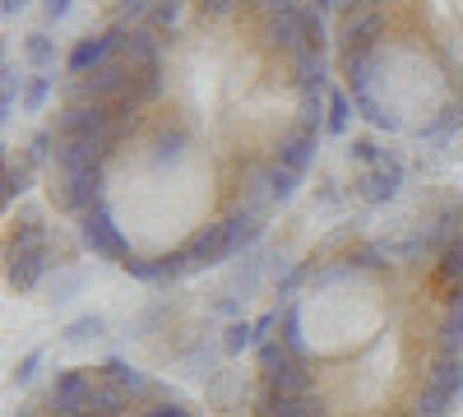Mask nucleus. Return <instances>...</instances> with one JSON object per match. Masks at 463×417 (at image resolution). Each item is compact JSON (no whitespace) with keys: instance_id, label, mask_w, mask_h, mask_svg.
<instances>
[{"instance_id":"6","label":"nucleus","mask_w":463,"mask_h":417,"mask_svg":"<svg viewBox=\"0 0 463 417\" xmlns=\"http://www.w3.org/2000/svg\"><path fill=\"white\" fill-rule=\"evenodd\" d=\"M384 366H394V334H380L375 344L357 357L353 375H347V394L357 399H375L380 385H384Z\"/></svg>"},{"instance_id":"7","label":"nucleus","mask_w":463,"mask_h":417,"mask_svg":"<svg viewBox=\"0 0 463 417\" xmlns=\"http://www.w3.org/2000/svg\"><path fill=\"white\" fill-rule=\"evenodd\" d=\"M241 191H237V209L255 213V218H269L283 200H279V185H274V163H246L241 167Z\"/></svg>"},{"instance_id":"39","label":"nucleus","mask_w":463,"mask_h":417,"mask_svg":"<svg viewBox=\"0 0 463 417\" xmlns=\"http://www.w3.org/2000/svg\"><path fill=\"white\" fill-rule=\"evenodd\" d=\"M33 5V0H5V19H14V14H24Z\"/></svg>"},{"instance_id":"36","label":"nucleus","mask_w":463,"mask_h":417,"mask_svg":"<svg viewBox=\"0 0 463 417\" xmlns=\"http://www.w3.org/2000/svg\"><path fill=\"white\" fill-rule=\"evenodd\" d=\"M274 185H279V200H283V204H288V200H292V195H297V185H301V176H297V172H288V167H279V163H274Z\"/></svg>"},{"instance_id":"34","label":"nucleus","mask_w":463,"mask_h":417,"mask_svg":"<svg viewBox=\"0 0 463 417\" xmlns=\"http://www.w3.org/2000/svg\"><path fill=\"white\" fill-rule=\"evenodd\" d=\"M43 357H47L43 348H33V353L14 366V385H33V381H37V366H43Z\"/></svg>"},{"instance_id":"12","label":"nucleus","mask_w":463,"mask_h":417,"mask_svg":"<svg viewBox=\"0 0 463 417\" xmlns=\"http://www.w3.org/2000/svg\"><path fill=\"white\" fill-rule=\"evenodd\" d=\"M139 403L121 390V385H116V381H107V375L98 371V381H93V394H89V417H130Z\"/></svg>"},{"instance_id":"15","label":"nucleus","mask_w":463,"mask_h":417,"mask_svg":"<svg viewBox=\"0 0 463 417\" xmlns=\"http://www.w3.org/2000/svg\"><path fill=\"white\" fill-rule=\"evenodd\" d=\"M431 344H436V353H454V357H463V297L445 301V316L436 320Z\"/></svg>"},{"instance_id":"20","label":"nucleus","mask_w":463,"mask_h":417,"mask_svg":"<svg viewBox=\"0 0 463 417\" xmlns=\"http://www.w3.org/2000/svg\"><path fill=\"white\" fill-rule=\"evenodd\" d=\"M458 126H463V102H449V107H440V111H436V117H431L427 126H417V139L440 144V139H449Z\"/></svg>"},{"instance_id":"4","label":"nucleus","mask_w":463,"mask_h":417,"mask_svg":"<svg viewBox=\"0 0 463 417\" xmlns=\"http://www.w3.org/2000/svg\"><path fill=\"white\" fill-rule=\"evenodd\" d=\"M172 260H176L181 279L200 274V270H213V264H227V227L222 223H204L181 251H172Z\"/></svg>"},{"instance_id":"28","label":"nucleus","mask_w":463,"mask_h":417,"mask_svg":"<svg viewBox=\"0 0 463 417\" xmlns=\"http://www.w3.org/2000/svg\"><path fill=\"white\" fill-rule=\"evenodd\" d=\"M347 121H353V98L347 93H329V121H325V130L329 135H347Z\"/></svg>"},{"instance_id":"26","label":"nucleus","mask_w":463,"mask_h":417,"mask_svg":"<svg viewBox=\"0 0 463 417\" xmlns=\"http://www.w3.org/2000/svg\"><path fill=\"white\" fill-rule=\"evenodd\" d=\"M246 348H255V320H227V329H222V353H227V357H241Z\"/></svg>"},{"instance_id":"16","label":"nucleus","mask_w":463,"mask_h":417,"mask_svg":"<svg viewBox=\"0 0 463 417\" xmlns=\"http://www.w3.org/2000/svg\"><path fill=\"white\" fill-rule=\"evenodd\" d=\"M98 371L107 375V381H116V385H121V390H126V394H130L135 403L153 394V381H148V375H144L139 366H130L126 357H107V362H102Z\"/></svg>"},{"instance_id":"19","label":"nucleus","mask_w":463,"mask_h":417,"mask_svg":"<svg viewBox=\"0 0 463 417\" xmlns=\"http://www.w3.org/2000/svg\"><path fill=\"white\" fill-rule=\"evenodd\" d=\"M264 412L274 417H325V399L311 394H292V399H264Z\"/></svg>"},{"instance_id":"31","label":"nucleus","mask_w":463,"mask_h":417,"mask_svg":"<svg viewBox=\"0 0 463 417\" xmlns=\"http://www.w3.org/2000/svg\"><path fill=\"white\" fill-rule=\"evenodd\" d=\"M84 270H61L56 279H52V301H70V297H80L84 292Z\"/></svg>"},{"instance_id":"45","label":"nucleus","mask_w":463,"mask_h":417,"mask_svg":"<svg viewBox=\"0 0 463 417\" xmlns=\"http://www.w3.org/2000/svg\"><path fill=\"white\" fill-rule=\"evenodd\" d=\"M185 5H190V0H185Z\"/></svg>"},{"instance_id":"1","label":"nucleus","mask_w":463,"mask_h":417,"mask_svg":"<svg viewBox=\"0 0 463 417\" xmlns=\"http://www.w3.org/2000/svg\"><path fill=\"white\" fill-rule=\"evenodd\" d=\"M52 270V242H47V227L37 213H24L19 227L10 232L5 246V283L14 292H37Z\"/></svg>"},{"instance_id":"40","label":"nucleus","mask_w":463,"mask_h":417,"mask_svg":"<svg viewBox=\"0 0 463 417\" xmlns=\"http://www.w3.org/2000/svg\"><path fill=\"white\" fill-rule=\"evenodd\" d=\"M338 5H343V14H347V10H366V5H375V0H338Z\"/></svg>"},{"instance_id":"24","label":"nucleus","mask_w":463,"mask_h":417,"mask_svg":"<svg viewBox=\"0 0 463 417\" xmlns=\"http://www.w3.org/2000/svg\"><path fill=\"white\" fill-rule=\"evenodd\" d=\"M181 19H185V0H153L144 28H153V33H176Z\"/></svg>"},{"instance_id":"43","label":"nucleus","mask_w":463,"mask_h":417,"mask_svg":"<svg viewBox=\"0 0 463 417\" xmlns=\"http://www.w3.org/2000/svg\"><path fill=\"white\" fill-rule=\"evenodd\" d=\"M260 417H274V412H260Z\"/></svg>"},{"instance_id":"9","label":"nucleus","mask_w":463,"mask_h":417,"mask_svg":"<svg viewBox=\"0 0 463 417\" xmlns=\"http://www.w3.org/2000/svg\"><path fill=\"white\" fill-rule=\"evenodd\" d=\"M403 181H408V167H403L399 154H390L380 167H371V172L357 176V195H362L366 204H390V200L403 191Z\"/></svg>"},{"instance_id":"38","label":"nucleus","mask_w":463,"mask_h":417,"mask_svg":"<svg viewBox=\"0 0 463 417\" xmlns=\"http://www.w3.org/2000/svg\"><path fill=\"white\" fill-rule=\"evenodd\" d=\"M153 417H190V408H181V403H158V408H148Z\"/></svg>"},{"instance_id":"42","label":"nucleus","mask_w":463,"mask_h":417,"mask_svg":"<svg viewBox=\"0 0 463 417\" xmlns=\"http://www.w3.org/2000/svg\"><path fill=\"white\" fill-rule=\"evenodd\" d=\"M130 417H153V412H130Z\"/></svg>"},{"instance_id":"44","label":"nucleus","mask_w":463,"mask_h":417,"mask_svg":"<svg viewBox=\"0 0 463 417\" xmlns=\"http://www.w3.org/2000/svg\"><path fill=\"white\" fill-rule=\"evenodd\" d=\"M399 417H412V412H399Z\"/></svg>"},{"instance_id":"8","label":"nucleus","mask_w":463,"mask_h":417,"mask_svg":"<svg viewBox=\"0 0 463 417\" xmlns=\"http://www.w3.org/2000/svg\"><path fill=\"white\" fill-rule=\"evenodd\" d=\"M93 381H98V375H93L89 366H65V371H56V381H52V412H56V417L84 412V408H89V394H93Z\"/></svg>"},{"instance_id":"5","label":"nucleus","mask_w":463,"mask_h":417,"mask_svg":"<svg viewBox=\"0 0 463 417\" xmlns=\"http://www.w3.org/2000/svg\"><path fill=\"white\" fill-rule=\"evenodd\" d=\"M121 43H126V28H107V33H89V37H80L74 43V52L65 56V70L74 74V80H89L93 70H102L107 61H116L121 56Z\"/></svg>"},{"instance_id":"29","label":"nucleus","mask_w":463,"mask_h":417,"mask_svg":"<svg viewBox=\"0 0 463 417\" xmlns=\"http://www.w3.org/2000/svg\"><path fill=\"white\" fill-rule=\"evenodd\" d=\"M24 74L14 65H5V80H0V107H5V117H14V102L24 107Z\"/></svg>"},{"instance_id":"13","label":"nucleus","mask_w":463,"mask_h":417,"mask_svg":"<svg viewBox=\"0 0 463 417\" xmlns=\"http://www.w3.org/2000/svg\"><path fill=\"white\" fill-rule=\"evenodd\" d=\"M222 227H227V260L250 255V251L260 246V237H264V218H255V213H246V209L227 213Z\"/></svg>"},{"instance_id":"30","label":"nucleus","mask_w":463,"mask_h":417,"mask_svg":"<svg viewBox=\"0 0 463 417\" xmlns=\"http://www.w3.org/2000/svg\"><path fill=\"white\" fill-rule=\"evenodd\" d=\"M148 10H153V0H121V5H116V28H126V33H130V24L144 28Z\"/></svg>"},{"instance_id":"17","label":"nucleus","mask_w":463,"mask_h":417,"mask_svg":"<svg viewBox=\"0 0 463 417\" xmlns=\"http://www.w3.org/2000/svg\"><path fill=\"white\" fill-rule=\"evenodd\" d=\"M427 385H436V390H445V394H463V357H454V353H431V362H427Z\"/></svg>"},{"instance_id":"25","label":"nucleus","mask_w":463,"mask_h":417,"mask_svg":"<svg viewBox=\"0 0 463 417\" xmlns=\"http://www.w3.org/2000/svg\"><path fill=\"white\" fill-rule=\"evenodd\" d=\"M449 408H454V394H445L436 385H421L412 399V417H449Z\"/></svg>"},{"instance_id":"41","label":"nucleus","mask_w":463,"mask_h":417,"mask_svg":"<svg viewBox=\"0 0 463 417\" xmlns=\"http://www.w3.org/2000/svg\"><path fill=\"white\" fill-rule=\"evenodd\" d=\"M316 5H320V10H329V5H338V0H316Z\"/></svg>"},{"instance_id":"37","label":"nucleus","mask_w":463,"mask_h":417,"mask_svg":"<svg viewBox=\"0 0 463 417\" xmlns=\"http://www.w3.org/2000/svg\"><path fill=\"white\" fill-rule=\"evenodd\" d=\"M70 5H74V0H43L47 19H65V14H70Z\"/></svg>"},{"instance_id":"14","label":"nucleus","mask_w":463,"mask_h":417,"mask_svg":"<svg viewBox=\"0 0 463 417\" xmlns=\"http://www.w3.org/2000/svg\"><path fill=\"white\" fill-rule=\"evenodd\" d=\"M436 288H440L445 301L463 297V232H458V237L440 251V260H436Z\"/></svg>"},{"instance_id":"22","label":"nucleus","mask_w":463,"mask_h":417,"mask_svg":"<svg viewBox=\"0 0 463 417\" xmlns=\"http://www.w3.org/2000/svg\"><path fill=\"white\" fill-rule=\"evenodd\" d=\"M213 357H227V353H222V338L195 344V348L181 357V371H185V375H204V381H209V375H213Z\"/></svg>"},{"instance_id":"10","label":"nucleus","mask_w":463,"mask_h":417,"mask_svg":"<svg viewBox=\"0 0 463 417\" xmlns=\"http://www.w3.org/2000/svg\"><path fill=\"white\" fill-rule=\"evenodd\" d=\"M325 74H329L325 47H301L297 56H288V80L301 98H316L325 89Z\"/></svg>"},{"instance_id":"18","label":"nucleus","mask_w":463,"mask_h":417,"mask_svg":"<svg viewBox=\"0 0 463 417\" xmlns=\"http://www.w3.org/2000/svg\"><path fill=\"white\" fill-rule=\"evenodd\" d=\"M121 270H126V274H135V279H144V283H176V279H181L172 255H153V260H139V255H130V260L121 264Z\"/></svg>"},{"instance_id":"23","label":"nucleus","mask_w":463,"mask_h":417,"mask_svg":"<svg viewBox=\"0 0 463 417\" xmlns=\"http://www.w3.org/2000/svg\"><path fill=\"white\" fill-rule=\"evenodd\" d=\"M107 334V320L98 316V311H89V316H80V320H70L65 329H61V338L70 348H80V344H93V338H102Z\"/></svg>"},{"instance_id":"35","label":"nucleus","mask_w":463,"mask_h":417,"mask_svg":"<svg viewBox=\"0 0 463 417\" xmlns=\"http://www.w3.org/2000/svg\"><path fill=\"white\" fill-rule=\"evenodd\" d=\"M200 5V14H209V19H232L241 10V0H195Z\"/></svg>"},{"instance_id":"33","label":"nucleus","mask_w":463,"mask_h":417,"mask_svg":"<svg viewBox=\"0 0 463 417\" xmlns=\"http://www.w3.org/2000/svg\"><path fill=\"white\" fill-rule=\"evenodd\" d=\"M47 98H52V74H33L24 89V111H43Z\"/></svg>"},{"instance_id":"11","label":"nucleus","mask_w":463,"mask_h":417,"mask_svg":"<svg viewBox=\"0 0 463 417\" xmlns=\"http://www.w3.org/2000/svg\"><path fill=\"white\" fill-rule=\"evenodd\" d=\"M316 154H320V135L306 130V126H292V130L279 139L274 163L288 167V172H297V176H306V172H311V163H316Z\"/></svg>"},{"instance_id":"3","label":"nucleus","mask_w":463,"mask_h":417,"mask_svg":"<svg viewBox=\"0 0 463 417\" xmlns=\"http://www.w3.org/2000/svg\"><path fill=\"white\" fill-rule=\"evenodd\" d=\"M80 242L84 251H93V260H116V264H126L135 251H130V237L121 232V223H116V213L107 204L89 209L80 218Z\"/></svg>"},{"instance_id":"32","label":"nucleus","mask_w":463,"mask_h":417,"mask_svg":"<svg viewBox=\"0 0 463 417\" xmlns=\"http://www.w3.org/2000/svg\"><path fill=\"white\" fill-rule=\"evenodd\" d=\"M28 185H33V163H10L5 167V200L28 195Z\"/></svg>"},{"instance_id":"21","label":"nucleus","mask_w":463,"mask_h":417,"mask_svg":"<svg viewBox=\"0 0 463 417\" xmlns=\"http://www.w3.org/2000/svg\"><path fill=\"white\" fill-rule=\"evenodd\" d=\"M24 65H28L33 74L56 70V43H52L47 33H28V37H24Z\"/></svg>"},{"instance_id":"2","label":"nucleus","mask_w":463,"mask_h":417,"mask_svg":"<svg viewBox=\"0 0 463 417\" xmlns=\"http://www.w3.org/2000/svg\"><path fill=\"white\" fill-rule=\"evenodd\" d=\"M47 195L61 213H74V218H84L89 209H98L107 200V176L102 167H84V172H52V185H47Z\"/></svg>"},{"instance_id":"27","label":"nucleus","mask_w":463,"mask_h":417,"mask_svg":"<svg viewBox=\"0 0 463 417\" xmlns=\"http://www.w3.org/2000/svg\"><path fill=\"white\" fill-rule=\"evenodd\" d=\"M390 154H394V148H380L375 139H353V144H347V158H353V163H362V172L380 167V163L390 158Z\"/></svg>"}]
</instances>
